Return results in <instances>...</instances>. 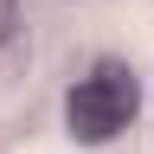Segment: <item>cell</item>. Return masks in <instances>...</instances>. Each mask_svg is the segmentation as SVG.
<instances>
[{"label":"cell","instance_id":"6da1fadb","mask_svg":"<svg viewBox=\"0 0 154 154\" xmlns=\"http://www.w3.org/2000/svg\"><path fill=\"white\" fill-rule=\"evenodd\" d=\"M64 122H71L77 141H109V135H122L135 122V77L116 64V58H103V64L64 96Z\"/></svg>","mask_w":154,"mask_h":154},{"label":"cell","instance_id":"7a4b0ae2","mask_svg":"<svg viewBox=\"0 0 154 154\" xmlns=\"http://www.w3.org/2000/svg\"><path fill=\"white\" fill-rule=\"evenodd\" d=\"M13 19H19V0H0V38H13Z\"/></svg>","mask_w":154,"mask_h":154}]
</instances>
